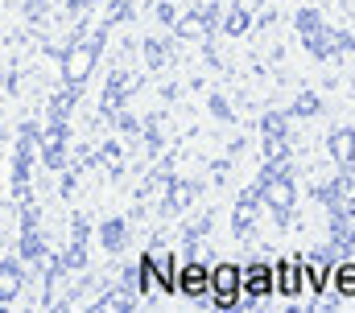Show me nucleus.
<instances>
[{
	"instance_id": "nucleus-1",
	"label": "nucleus",
	"mask_w": 355,
	"mask_h": 313,
	"mask_svg": "<svg viewBox=\"0 0 355 313\" xmlns=\"http://www.w3.org/2000/svg\"><path fill=\"white\" fill-rule=\"evenodd\" d=\"M240 285H244V272H240L236 264H219V268L211 272V289L219 293V310L236 305V293H240Z\"/></svg>"
},
{
	"instance_id": "nucleus-2",
	"label": "nucleus",
	"mask_w": 355,
	"mask_h": 313,
	"mask_svg": "<svg viewBox=\"0 0 355 313\" xmlns=\"http://www.w3.org/2000/svg\"><path fill=\"white\" fill-rule=\"evenodd\" d=\"M207 285H211V276H207L198 264H190V268L182 272V293H190V297H202V293H207Z\"/></svg>"
},
{
	"instance_id": "nucleus-3",
	"label": "nucleus",
	"mask_w": 355,
	"mask_h": 313,
	"mask_svg": "<svg viewBox=\"0 0 355 313\" xmlns=\"http://www.w3.org/2000/svg\"><path fill=\"white\" fill-rule=\"evenodd\" d=\"M268 289H272V280H268V268H252V272H248V293L265 297Z\"/></svg>"
}]
</instances>
